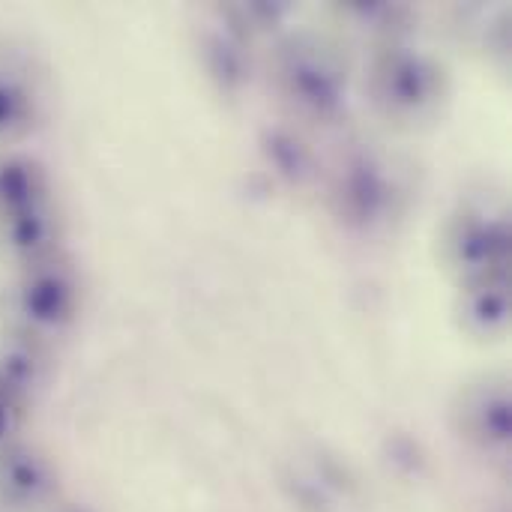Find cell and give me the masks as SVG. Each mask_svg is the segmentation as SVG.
Returning <instances> with one entry per match:
<instances>
[{
	"label": "cell",
	"instance_id": "obj_1",
	"mask_svg": "<svg viewBox=\"0 0 512 512\" xmlns=\"http://www.w3.org/2000/svg\"><path fill=\"white\" fill-rule=\"evenodd\" d=\"M267 81L300 129H336L351 117V60L345 42L327 30L291 27L279 36L267 54Z\"/></svg>",
	"mask_w": 512,
	"mask_h": 512
},
{
	"label": "cell",
	"instance_id": "obj_2",
	"mask_svg": "<svg viewBox=\"0 0 512 512\" xmlns=\"http://www.w3.org/2000/svg\"><path fill=\"white\" fill-rule=\"evenodd\" d=\"M324 201L330 216L351 234L375 237L405 219L411 183L405 162L378 141L345 144L324 165Z\"/></svg>",
	"mask_w": 512,
	"mask_h": 512
},
{
	"label": "cell",
	"instance_id": "obj_3",
	"mask_svg": "<svg viewBox=\"0 0 512 512\" xmlns=\"http://www.w3.org/2000/svg\"><path fill=\"white\" fill-rule=\"evenodd\" d=\"M366 99L372 111L396 129H426L438 123L453 96L450 66L414 42L369 51Z\"/></svg>",
	"mask_w": 512,
	"mask_h": 512
},
{
	"label": "cell",
	"instance_id": "obj_4",
	"mask_svg": "<svg viewBox=\"0 0 512 512\" xmlns=\"http://www.w3.org/2000/svg\"><path fill=\"white\" fill-rule=\"evenodd\" d=\"M435 255L456 288L489 276H507L512 255L510 204L501 195L459 201L435 234Z\"/></svg>",
	"mask_w": 512,
	"mask_h": 512
},
{
	"label": "cell",
	"instance_id": "obj_5",
	"mask_svg": "<svg viewBox=\"0 0 512 512\" xmlns=\"http://www.w3.org/2000/svg\"><path fill=\"white\" fill-rule=\"evenodd\" d=\"M195 60L207 81V87L225 99L237 102L249 93L255 81V45L246 42L219 12L216 6L198 21L195 30Z\"/></svg>",
	"mask_w": 512,
	"mask_h": 512
},
{
	"label": "cell",
	"instance_id": "obj_6",
	"mask_svg": "<svg viewBox=\"0 0 512 512\" xmlns=\"http://www.w3.org/2000/svg\"><path fill=\"white\" fill-rule=\"evenodd\" d=\"M327 18L339 42L348 39L366 45V51H378L396 42H411L420 24V9L399 0H345L330 3Z\"/></svg>",
	"mask_w": 512,
	"mask_h": 512
},
{
	"label": "cell",
	"instance_id": "obj_7",
	"mask_svg": "<svg viewBox=\"0 0 512 512\" xmlns=\"http://www.w3.org/2000/svg\"><path fill=\"white\" fill-rule=\"evenodd\" d=\"M510 375L507 372H480L459 384L453 417L459 432L480 447H504L510 441Z\"/></svg>",
	"mask_w": 512,
	"mask_h": 512
},
{
	"label": "cell",
	"instance_id": "obj_8",
	"mask_svg": "<svg viewBox=\"0 0 512 512\" xmlns=\"http://www.w3.org/2000/svg\"><path fill=\"white\" fill-rule=\"evenodd\" d=\"M453 324L474 345L504 342L512 327L510 273L459 285L453 300Z\"/></svg>",
	"mask_w": 512,
	"mask_h": 512
},
{
	"label": "cell",
	"instance_id": "obj_9",
	"mask_svg": "<svg viewBox=\"0 0 512 512\" xmlns=\"http://www.w3.org/2000/svg\"><path fill=\"white\" fill-rule=\"evenodd\" d=\"M258 156L270 177L288 192H306L321 183L324 162L309 141L306 129L285 123H267L258 132Z\"/></svg>",
	"mask_w": 512,
	"mask_h": 512
},
{
	"label": "cell",
	"instance_id": "obj_10",
	"mask_svg": "<svg viewBox=\"0 0 512 512\" xmlns=\"http://www.w3.org/2000/svg\"><path fill=\"white\" fill-rule=\"evenodd\" d=\"M81 306L78 273L63 258H45L21 288V312L42 330H60L75 321Z\"/></svg>",
	"mask_w": 512,
	"mask_h": 512
},
{
	"label": "cell",
	"instance_id": "obj_11",
	"mask_svg": "<svg viewBox=\"0 0 512 512\" xmlns=\"http://www.w3.org/2000/svg\"><path fill=\"white\" fill-rule=\"evenodd\" d=\"M216 12L252 45L264 39H279L291 30V21L297 15V6L282 0H246V3H222Z\"/></svg>",
	"mask_w": 512,
	"mask_h": 512
},
{
	"label": "cell",
	"instance_id": "obj_12",
	"mask_svg": "<svg viewBox=\"0 0 512 512\" xmlns=\"http://www.w3.org/2000/svg\"><path fill=\"white\" fill-rule=\"evenodd\" d=\"M45 204V177L33 162L15 159L0 165V213L12 219L18 213L36 210Z\"/></svg>",
	"mask_w": 512,
	"mask_h": 512
},
{
	"label": "cell",
	"instance_id": "obj_13",
	"mask_svg": "<svg viewBox=\"0 0 512 512\" xmlns=\"http://www.w3.org/2000/svg\"><path fill=\"white\" fill-rule=\"evenodd\" d=\"M30 120V96L15 84L0 78V135L21 132Z\"/></svg>",
	"mask_w": 512,
	"mask_h": 512
}]
</instances>
